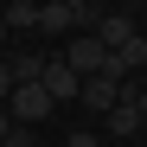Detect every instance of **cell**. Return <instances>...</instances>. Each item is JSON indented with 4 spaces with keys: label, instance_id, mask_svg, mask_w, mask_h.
<instances>
[{
    "label": "cell",
    "instance_id": "1",
    "mask_svg": "<svg viewBox=\"0 0 147 147\" xmlns=\"http://www.w3.org/2000/svg\"><path fill=\"white\" fill-rule=\"evenodd\" d=\"M77 96H83L96 115H109L115 102H128V96H134V83H128V77H121V70L109 64V70H96V77H83V90H77Z\"/></svg>",
    "mask_w": 147,
    "mask_h": 147
},
{
    "label": "cell",
    "instance_id": "2",
    "mask_svg": "<svg viewBox=\"0 0 147 147\" xmlns=\"http://www.w3.org/2000/svg\"><path fill=\"white\" fill-rule=\"evenodd\" d=\"M64 64L77 70V77H96V70H109V45L96 38V32H70V45H64Z\"/></svg>",
    "mask_w": 147,
    "mask_h": 147
},
{
    "label": "cell",
    "instance_id": "3",
    "mask_svg": "<svg viewBox=\"0 0 147 147\" xmlns=\"http://www.w3.org/2000/svg\"><path fill=\"white\" fill-rule=\"evenodd\" d=\"M58 102H51V96H45V83H19L13 96H7V115L19 121V128H38V121L45 115H51Z\"/></svg>",
    "mask_w": 147,
    "mask_h": 147
},
{
    "label": "cell",
    "instance_id": "4",
    "mask_svg": "<svg viewBox=\"0 0 147 147\" xmlns=\"http://www.w3.org/2000/svg\"><path fill=\"white\" fill-rule=\"evenodd\" d=\"M38 83H45V96H51V102H64V96H77V90H83V77H77L64 58H51V64H45V77H38Z\"/></svg>",
    "mask_w": 147,
    "mask_h": 147
},
{
    "label": "cell",
    "instance_id": "5",
    "mask_svg": "<svg viewBox=\"0 0 147 147\" xmlns=\"http://www.w3.org/2000/svg\"><path fill=\"white\" fill-rule=\"evenodd\" d=\"M109 64L121 70V77H141V70H147V38H141V32H128V38L109 51Z\"/></svg>",
    "mask_w": 147,
    "mask_h": 147
},
{
    "label": "cell",
    "instance_id": "6",
    "mask_svg": "<svg viewBox=\"0 0 147 147\" xmlns=\"http://www.w3.org/2000/svg\"><path fill=\"white\" fill-rule=\"evenodd\" d=\"M0 19H7V32H38V0H7Z\"/></svg>",
    "mask_w": 147,
    "mask_h": 147
},
{
    "label": "cell",
    "instance_id": "7",
    "mask_svg": "<svg viewBox=\"0 0 147 147\" xmlns=\"http://www.w3.org/2000/svg\"><path fill=\"white\" fill-rule=\"evenodd\" d=\"M45 64H51V58H38V51H13V58H7L13 90H19V83H38V77H45Z\"/></svg>",
    "mask_w": 147,
    "mask_h": 147
},
{
    "label": "cell",
    "instance_id": "8",
    "mask_svg": "<svg viewBox=\"0 0 147 147\" xmlns=\"http://www.w3.org/2000/svg\"><path fill=\"white\" fill-rule=\"evenodd\" d=\"M38 32H77V19H70L64 0H38Z\"/></svg>",
    "mask_w": 147,
    "mask_h": 147
},
{
    "label": "cell",
    "instance_id": "9",
    "mask_svg": "<svg viewBox=\"0 0 147 147\" xmlns=\"http://www.w3.org/2000/svg\"><path fill=\"white\" fill-rule=\"evenodd\" d=\"M128 32H141V26H134V19H128V13H109V19H102V26H96V38H102V45H109V51H115V45H121V38H128Z\"/></svg>",
    "mask_w": 147,
    "mask_h": 147
},
{
    "label": "cell",
    "instance_id": "10",
    "mask_svg": "<svg viewBox=\"0 0 147 147\" xmlns=\"http://www.w3.org/2000/svg\"><path fill=\"white\" fill-rule=\"evenodd\" d=\"M141 128H147V121L134 115V102H115L109 109V134H141Z\"/></svg>",
    "mask_w": 147,
    "mask_h": 147
},
{
    "label": "cell",
    "instance_id": "11",
    "mask_svg": "<svg viewBox=\"0 0 147 147\" xmlns=\"http://www.w3.org/2000/svg\"><path fill=\"white\" fill-rule=\"evenodd\" d=\"M0 147H38V141H32V128H7V134H0Z\"/></svg>",
    "mask_w": 147,
    "mask_h": 147
},
{
    "label": "cell",
    "instance_id": "12",
    "mask_svg": "<svg viewBox=\"0 0 147 147\" xmlns=\"http://www.w3.org/2000/svg\"><path fill=\"white\" fill-rule=\"evenodd\" d=\"M128 102H134V115L147 121V83H134V96H128Z\"/></svg>",
    "mask_w": 147,
    "mask_h": 147
},
{
    "label": "cell",
    "instance_id": "13",
    "mask_svg": "<svg viewBox=\"0 0 147 147\" xmlns=\"http://www.w3.org/2000/svg\"><path fill=\"white\" fill-rule=\"evenodd\" d=\"M13 96V70H7V58H0V102Z\"/></svg>",
    "mask_w": 147,
    "mask_h": 147
},
{
    "label": "cell",
    "instance_id": "14",
    "mask_svg": "<svg viewBox=\"0 0 147 147\" xmlns=\"http://www.w3.org/2000/svg\"><path fill=\"white\" fill-rule=\"evenodd\" d=\"M64 147H102V141H96V134H70Z\"/></svg>",
    "mask_w": 147,
    "mask_h": 147
},
{
    "label": "cell",
    "instance_id": "15",
    "mask_svg": "<svg viewBox=\"0 0 147 147\" xmlns=\"http://www.w3.org/2000/svg\"><path fill=\"white\" fill-rule=\"evenodd\" d=\"M0 58H7V19H0Z\"/></svg>",
    "mask_w": 147,
    "mask_h": 147
},
{
    "label": "cell",
    "instance_id": "16",
    "mask_svg": "<svg viewBox=\"0 0 147 147\" xmlns=\"http://www.w3.org/2000/svg\"><path fill=\"white\" fill-rule=\"evenodd\" d=\"M0 7H7V0H0Z\"/></svg>",
    "mask_w": 147,
    "mask_h": 147
}]
</instances>
